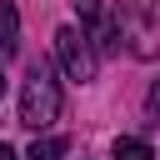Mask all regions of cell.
Instances as JSON below:
<instances>
[{
  "label": "cell",
  "instance_id": "1",
  "mask_svg": "<svg viewBox=\"0 0 160 160\" xmlns=\"http://www.w3.org/2000/svg\"><path fill=\"white\" fill-rule=\"evenodd\" d=\"M55 115H60L55 70H50V60H35L30 75H25V85H20V125H25V130H45Z\"/></svg>",
  "mask_w": 160,
  "mask_h": 160
},
{
  "label": "cell",
  "instance_id": "9",
  "mask_svg": "<svg viewBox=\"0 0 160 160\" xmlns=\"http://www.w3.org/2000/svg\"><path fill=\"white\" fill-rule=\"evenodd\" d=\"M0 160H15V150H10V145H5V140H0Z\"/></svg>",
  "mask_w": 160,
  "mask_h": 160
},
{
  "label": "cell",
  "instance_id": "6",
  "mask_svg": "<svg viewBox=\"0 0 160 160\" xmlns=\"http://www.w3.org/2000/svg\"><path fill=\"white\" fill-rule=\"evenodd\" d=\"M65 135H35V145H30V155L25 160H65Z\"/></svg>",
  "mask_w": 160,
  "mask_h": 160
},
{
  "label": "cell",
  "instance_id": "8",
  "mask_svg": "<svg viewBox=\"0 0 160 160\" xmlns=\"http://www.w3.org/2000/svg\"><path fill=\"white\" fill-rule=\"evenodd\" d=\"M150 110H155V115H160V80H155V85H150Z\"/></svg>",
  "mask_w": 160,
  "mask_h": 160
},
{
  "label": "cell",
  "instance_id": "7",
  "mask_svg": "<svg viewBox=\"0 0 160 160\" xmlns=\"http://www.w3.org/2000/svg\"><path fill=\"white\" fill-rule=\"evenodd\" d=\"M110 160H155V150H150L145 140H115Z\"/></svg>",
  "mask_w": 160,
  "mask_h": 160
},
{
  "label": "cell",
  "instance_id": "10",
  "mask_svg": "<svg viewBox=\"0 0 160 160\" xmlns=\"http://www.w3.org/2000/svg\"><path fill=\"white\" fill-rule=\"evenodd\" d=\"M0 95H5V75H0Z\"/></svg>",
  "mask_w": 160,
  "mask_h": 160
},
{
  "label": "cell",
  "instance_id": "5",
  "mask_svg": "<svg viewBox=\"0 0 160 160\" xmlns=\"http://www.w3.org/2000/svg\"><path fill=\"white\" fill-rule=\"evenodd\" d=\"M20 50V15L10 0H0V60H10Z\"/></svg>",
  "mask_w": 160,
  "mask_h": 160
},
{
  "label": "cell",
  "instance_id": "2",
  "mask_svg": "<svg viewBox=\"0 0 160 160\" xmlns=\"http://www.w3.org/2000/svg\"><path fill=\"white\" fill-rule=\"evenodd\" d=\"M115 25H120V35H130V40H135V55H160V5L120 0Z\"/></svg>",
  "mask_w": 160,
  "mask_h": 160
},
{
  "label": "cell",
  "instance_id": "4",
  "mask_svg": "<svg viewBox=\"0 0 160 160\" xmlns=\"http://www.w3.org/2000/svg\"><path fill=\"white\" fill-rule=\"evenodd\" d=\"M75 15L85 25V40H90L95 55H115L120 50V25H115V15H105L100 0H75Z\"/></svg>",
  "mask_w": 160,
  "mask_h": 160
},
{
  "label": "cell",
  "instance_id": "3",
  "mask_svg": "<svg viewBox=\"0 0 160 160\" xmlns=\"http://www.w3.org/2000/svg\"><path fill=\"white\" fill-rule=\"evenodd\" d=\"M55 60H60V70H65L75 85L95 80V50H90V40H85L75 25H60V30H55Z\"/></svg>",
  "mask_w": 160,
  "mask_h": 160
}]
</instances>
